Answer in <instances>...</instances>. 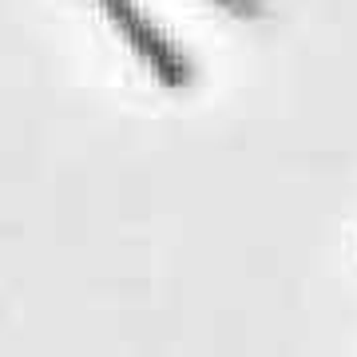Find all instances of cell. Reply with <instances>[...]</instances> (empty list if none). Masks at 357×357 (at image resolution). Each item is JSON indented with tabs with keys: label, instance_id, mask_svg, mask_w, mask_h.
Segmentation results:
<instances>
[{
	"label": "cell",
	"instance_id": "7a4b0ae2",
	"mask_svg": "<svg viewBox=\"0 0 357 357\" xmlns=\"http://www.w3.org/2000/svg\"><path fill=\"white\" fill-rule=\"evenodd\" d=\"M211 4H218V8L230 13L234 20H262V16H266V4H262V0H211Z\"/></svg>",
	"mask_w": 357,
	"mask_h": 357
},
{
	"label": "cell",
	"instance_id": "6da1fadb",
	"mask_svg": "<svg viewBox=\"0 0 357 357\" xmlns=\"http://www.w3.org/2000/svg\"><path fill=\"white\" fill-rule=\"evenodd\" d=\"M96 4L103 8L107 24L123 36V44L139 56V64L147 68V72H151L167 91L187 88V84L195 79L187 56H183V52H178L175 44H171V40H167L163 32L147 20V16L139 13V4H135V0H96Z\"/></svg>",
	"mask_w": 357,
	"mask_h": 357
}]
</instances>
